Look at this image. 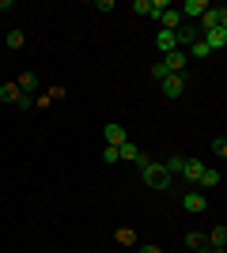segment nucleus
Segmentation results:
<instances>
[{
    "mask_svg": "<svg viewBox=\"0 0 227 253\" xmlns=\"http://www.w3.org/2000/svg\"><path fill=\"white\" fill-rule=\"evenodd\" d=\"M136 167H140V178H144V185H148V189H159V193H167V189H171V181H174V178L167 174V170H163V163H151V159L140 151Z\"/></svg>",
    "mask_w": 227,
    "mask_h": 253,
    "instance_id": "1",
    "label": "nucleus"
},
{
    "mask_svg": "<svg viewBox=\"0 0 227 253\" xmlns=\"http://www.w3.org/2000/svg\"><path fill=\"white\" fill-rule=\"evenodd\" d=\"M216 27H227V8L224 4H208V11L201 15V27H197V31L205 34V31H216Z\"/></svg>",
    "mask_w": 227,
    "mask_h": 253,
    "instance_id": "2",
    "label": "nucleus"
},
{
    "mask_svg": "<svg viewBox=\"0 0 227 253\" xmlns=\"http://www.w3.org/2000/svg\"><path fill=\"white\" fill-rule=\"evenodd\" d=\"M159 64H163L171 76H185V64H189V57H185V49H174V53H167V57H159Z\"/></svg>",
    "mask_w": 227,
    "mask_h": 253,
    "instance_id": "3",
    "label": "nucleus"
},
{
    "mask_svg": "<svg viewBox=\"0 0 227 253\" xmlns=\"http://www.w3.org/2000/svg\"><path fill=\"white\" fill-rule=\"evenodd\" d=\"M159 87H163V95H167V98H182L185 76H167V80H159Z\"/></svg>",
    "mask_w": 227,
    "mask_h": 253,
    "instance_id": "4",
    "label": "nucleus"
},
{
    "mask_svg": "<svg viewBox=\"0 0 227 253\" xmlns=\"http://www.w3.org/2000/svg\"><path fill=\"white\" fill-rule=\"evenodd\" d=\"M201 42L208 45V53H212V49H224V45H227V27H216V31H205V34H201Z\"/></svg>",
    "mask_w": 227,
    "mask_h": 253,
    "instance_id": "5",
    "label": "nucleus"
},
{
    "mask_svg": "<svg viewBox=\"0 0 227 253\" xmlns=\"http://www.w3.org/2000/svg\"><path fill=\"white\" fill-rule=\"evenodd\" d=\"M102 136H106V148H121V144L129 140V136H125V128H121L118 121H110V125L102 128Z\"/></svg>",
    "mask_w": 227,
    "mask_h": 253,
    "instance_id": "6",
    "label": "nucleus"
},
{
    "mask_svg": "<svg viewBox=\"0 0 227 253\" xmlns=\"http://www.w3.org/2000/svg\"><path fill=\"white\" fill-rule=\"evenodd\" d=\"M205 11H208V0H185V4H182V19L193 23V19H201Z\"/></svg>",
    "mask_w": 227,
    "mask_h": 253,
    "instance_id": "7",
    "label": "nucleus"
},
{
    "mask_svg": "<svg viewBox=\"0 0 227 253\" xmlns=\"http://www.w3.org/2000/svg\"><path fill=\"white\" fill-rule=\"evenodd\" d=\"M182 208L197 215V211H205V208H208V197H205V193H185V197H182Z\"/></svg>",
    "mask_w": 227,
    "mask_h": 253,
    "instance_id": "8",
    "label": "nucleus"
},
{
    "mask_svg": "<svg viewBox=\"0 0 227 253\" xmlns=\"http://www.w3.org/2000/svg\"><path fill=\"white\" fill-rule=\"evenodd\" d=\"M178 27H185V19H182V11H163L159 15V31H178Z\"/></svg>",
    "mask_w": 227,
    "mask_h": 253,
    "instance_id": "9",
    "label": "nucleus"
},
{
    "mask_svg": "<svg viewBox=\"0 0 227 253\" xmlns=\"http://www.w3.org/2000/svg\"><path fill=\"white\" fill-rule=\"evenodd\" d=\"M155 45H159L163 57H167V53H174V49H178V42H174V31H159V34H155Z\"/></svg>",
    "mask_w": 227,
    "mask_h": 253,
    "instance_id": "10",
    "label": "nucleus"
},
{
    "mask_svg": "<svg viewBox=\"0 0 227 253\" xmlns=\"http://www.w3.org/2000/svg\"><path fill=\"white\" fill-rule=\"evenodd\" d=\"M197 185H201V189H216V185H220V170L205 167V170H201V178H197Z\"/></svg>",
    "mask_w": 227,
    "mask_h": 253,
    "instance_id": "11",
    "label": "nucleus"
},
{
    "mask_svg": "<svg viewBox=\"0 0 227 253\" xmlns=\"http://www.w3.org/2000/svg\"><path fill=\"white\" fill-rule=\"evenodd\" d=\"M15 87H19L23 95H34V91H38V76H34V72H23L19 80H15Z\"/></svg>",
    "mask_w": 227,
    "mask_h": 253,
    "instance_id": "12",
    "label": "nucleus"
},
{
    "mask_svg": "<svg viewBox=\"0 0 227 253\" xmlns=\"http://www.w3.org/2000/svg\"><path fill=\"white\" fill-rule=\"evenodd\" d=\"M19 98H23V91L15 84H0V102H11V106H19Z\"/></svg>",
    "mask_w": 227,
    "mask_h": 253,
    "instance_id": "13",
    "label": "nucleus"
},
{
    "mask_svg": "<svg viewBox=\"0 0 227 253\" xmlns=\"http://www.w3.org/2000/svg\"><path fill=\"white\" fill-rule=\"evenodd\" d=\"M201 170H205V163H197V159H185L182 178H185V181H197V178H201Z\"/></svg>",
    "mask_w": 227,
    "mask_h": 253,
    "instance_id": "14",
    "label": "nucleus"
},
{
    "mask_svg": "<svg viewBox=\"0 0 227 253\" xmlns=\"http://www.w3.org/2000/svg\"><path fill=\"white\" fill-rule=\"evenodd\" d=\"M208 246H216V250H224V246H227V223H220L216 231H212V238H208Z\"/></svg>",
    "mask_w": 227,
    "mask_h": 253,
    "instance_id": "15",
    "label": "nucleus"
},
{
    "mask_svg": "<svg viewBox=\"0 0 227 253\" xmlns=\"http://www.w3.org/2000/svg\"><path fill=\"white\" fill-rule=\"evenodd\" d=\"M182 167H185V159H182V155H171L167 163H163V170H167L171 178H174V174H182Z\"/></svg>",
    "mask_w": 227,
    "mask_h": 253,
    "instance_id": "16",
    "label": "nucleus"
},
{
    "mask_svg": "<svg viewBox=\"0 0 227 253\" xmlns=\"http://www.w3.org/2000/svg\"><path fill=\"white\" fill-rule=\"evenodd\" d=\"M118 159H125V163H136V159H140V151H136V148L129 144V140H125V144L118 148Z\"/></svg>",
    "mask_w": 227,
    "mask_h": 253,
    "instance_id": "17",
    "label": "nucleus"
},
{
    "mask_svg": "<svg viewBox=\"0 0 227 253\" xmlns=\"http://www.w3.org/2000/svg\"><path fill=\"white\" fill-rule=\"evenodd\" d=\"M185 57H193V61H205V57H208V45H205V42H193L189 49H185Z\"/></svg>",
    "mask_w": 227,
    "mask_h": 253,
    "instance_id": "18",
    "label": "nucleus"
},
{
    "mask_svg": "<svg viewBox=\"0 0 227 253\" xmlns=\"http://www.w3.org/2000/svg\"><path fill=\"white\" fill-rule=\"evenodd\" d=\"M185 246H189V250H205L208 238H205V234H193V231H189V234H185Z\"/></svg>",
    "mask_w": 227,
    "mask_h": 253,
    "instance_id": "19",
    "label": "nucleus"
},
{
    "mask_svg": "<svg viewBox=\"0 0 227 253\" xmlns=\"http://www.w3.org/2000/svg\"><path fill=\"white\" fill-rule=\"evenodd\" d=\"M23 45H27L23 31H11V34H8V49H23Z\"/></svg>",
    "mask_w": 227,
    "mask_h": 253,
    "instance_id": "20",
    "label": "nucleus"
},
{
    "mask_svg": "<svg viewBox=\"0 0 227 253\" xmlns=\"http://www.w3.org/2000/svg\"><path fill=\"white\" fill-rule=\"evenodd\" d=\"M212 151L224 159V155H227V140H224V136H216V140H212Z\"/></svg>",
    "mask_w": 227,
    "mask_h": 253,
    "instance_id": "21",
    "label": "nucleus"
},
{
    "mask_svg": "<svg viewBox=\"0 0 227 253\" xmlns=\"http://www.w3.org/2000/svg\"><path fill=\"white\" fill-rule=\"evenodd\" d=\"M163 11H167V0H151V11H148V15H155V19H159Z\"/></svg>",
    "mask_w": 227,
    "mask_h": 253,
    "instance_id": "22",
    "label": "nucleus"
},
{
    "mask_svg": "<svg viewBox=\"0 0 227 253\" xmlns=\"http://www.w3.org/2000/svg\"><path fill=\"white\" fill-rule=\"evenodd\" d=\"M133 11H136V15H148V11H151V0H136V4H133Z\"/></svg>",
    "mask_w": 227,
    "mask_h": 253,
    "instance_id": "23",
    "label": "nucleus"
},
{
    "mask_svg": "<svg viewBox=\"0 0 227 253\" xmlns=\"http://www.w3.org/2000/svg\"><path fill=\"white\" fill-rule=\"evenodd\" d=\"M151 76H155V80H167V76H171V72H167L163 64H151Z\"/></svg>",
    "mask_w": 227,
    "mask_h": 253,
    "instance_id": "24",
    "label": "nucleus"
},
{
    "mask_svg": "<svg viewBox=\"0 0 227 253\" xmlns=\"http://www.w3.org/2000/svg\"><path fill=\"white\" fill-rule=\"evenodd\" d=\"M118 242H125V246H133L136 238H133V231H118Z\"/></svg>",
    "mask_w": 227,
    "mask_h": 253,
    "instance_id": "25",
    "label": "nucleus"
},
{
    "mask_svg": "<svg viewBox=\"0 0 227 253\" xmlns=\"http://www.w3.org/2000/svg\"><path fill=\"white\" fill-rule=\"evenodd\" d=\"M136 253H163L159 246H136Z\"/></svg>",
    "mask_w": 227,
    "mask_h": 253,
    "instance_id": "26",
    "label": "nucleus"
}]
</instances>
